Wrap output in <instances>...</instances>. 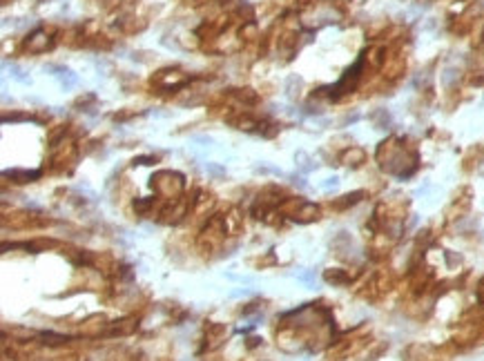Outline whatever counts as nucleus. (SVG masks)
<instances>
[{
    "instance_id": "f257e3e1",
    "label": "nucleus",
    "mask_w": 484,
    "mask_h": 361,
    "mask_svg": "<svg viewBox=\"0 0 484 361\" xmlns=\"http://www.w3.org/2000/svg\"><path fill=\"white\" fill-rule=\"evenodd\" d=\"M49 72H56V78L65 85V87H74L78 83V76L74 72H69V69H63V67H49Z\"/></svg>"
},
{
    "instance_id": "f03ea898",
    "label": "nucleus",
    "mask_w": 484,
    "mask_h": 361,
    "mask_svg": "<svg viewBox=\"0 0 484 361\" xmlns=\"http://www.w3.org/2000/svg\"><path fill=\"white\" fill-rule=\"evenodd\" d=\"M7 176L16 178V183H29L32 178H38L40 172H27V170H11V172H5Z\"/></svg>"
},
{
    "instance_id": "7ed1b4c3",
    "label": "nucleus",
    "mask_w": 484,
    "mask_h": 361,
    "mask_svg": "<svg viewBox=\"0 0 484 361\" xmlns=\"http://www.w3.org/2000/svg\"><path fill=\"white\" fill-rule=\"evenodd\" d=\"M27 47L32 49V52H42V49L47 47V36L42 32H36L32 38H29V42H27Z\"/></svg>"
},
{
    "instance_id": "20e7f679",
    "label": "nucleus",
    "mask_w": 484,
    "mask_h": 361,
    "mask_svg": "<svg viewBox=\"0 0 484 361\" xmlns=\"http://www.w3.org/2000/svg\"><path fill=\"white\" fill-rule=\"evenodd\" d=\"M297 161H299V163H297V165H299V170H301V172H304V174H308V172H310V170H315V163H312L310 158L306 156L304 152H299V154H297Z\"/></svg>"
},
{
    "instance_id": "39448f33",
    "label": "nucleus",
    "mask_w": 484,
    "mask_h": 361,
    "mask_svg": "<svg viewBox=\"0 0 484 361\" xmlns=\"http://www.w3.org/2000/svg\"><path fill=\"white\" fill-rule=\"evenodd\" d=\"M460 78V74H458V69H444V74H442V83L446 85V87H451L455 80Z\"/></svg>"
},
{
    "instance_id": "423d86ee",
    "label": "nucleus",
    "mask_w": 484,
    "mask_h": 361,
    "mask_svg": "<svg viewBox=\"0 0 484 361\" xmlns=\"http://www.w3.org/2000/svg\"><path fill=\"white\" fill-rule=\"evenodd\" d=\"M42 339H45V343H63V341H67V337L56 335V332H42Z\"/></svg>"
},
{
    "instance_id": "0eeeda50",
    "label": "nucleus",
    "mask_w": 484,
    "mask_h": 361,
    "mask_svg": "<svg viewBox=\"0 0 484 361\" xmlns=\"http://www.w3.org/2000/svg\"><path fill=\"white\" fill-rule=\"evenodd\" d=\"M326 281L328 283H346L348 277H346V274H342V272H328L326 274Z\"/></svg>"
},
{
    "instance_id": "6e6552de",
    "label": "nucleus",
    "mask_w": 484,
    "mask_h": 361,
    "mask_svg": "<svg viewBox=\"0 0 484 361\" xmlns=\"http://www.w3.org/2000/svg\"><path fill=\"white\" fill-rule=\"evenodd\" d=\"M337 185H339V178H337V176H330V178H326V181L321 183V188H324V190H335Z\"/></svg>"
},
{
    "instance_id": "1a4fd4ad",
    "label": "nucleus",
    "mask_w": 484,
    "mask_h": 361,
    "mask_svg": "<svg viewBox=\"0 0 484 361\" xmlns=\"http://www.w3.org/2000/svg\"><path fill=\"white\" fill-rule=\"evenodd\" d=\"M208 170L214 174H223V168H219V165H212V163H208Z\"/></svg>"
},
{
    "instance_id": "9d476101",
    "label": "nucleus",
    "mask_w": 484,
    "mask_h": 361,
    "mask_svg": "<svg viewBox=\"0 0 484 361\" xmlns=\"http://www.w3.org/2000/svg\"><path fill=\"white\" fill-rule=\"evenodd\" d=\"M299 279H304V281L310 283L312 279H315V272H304V274H299Z\"/></svg>"
},
{
    "instance_id": "9b49d317",
    "label": "nucleus",
    "mask_w": 484,
    "mask_h": 361,
    "mask_svg": "<svg viewBox=\"0 0 484 361\" xmlns=\"http://www.w3.org/2000/svg\"><path fill=\"white\" fill-rule=\"evenodd\" d=\"M292 183H295V185H299V188H306V181H304V178H295V181H292Z\"/></svg>"
}]
</instances>
